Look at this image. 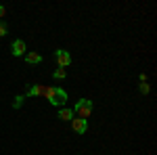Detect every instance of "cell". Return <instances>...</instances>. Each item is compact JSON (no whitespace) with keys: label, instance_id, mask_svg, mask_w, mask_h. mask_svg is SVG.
Segmentation results:
<instances>
[{"label":"cell","instance_id":"cell-1","mask_svg":"<svg viewBox=\"0 0 157 155\" xmlns=\"http://www.w3.org/2000/svg\"><path fill=\"white\" fill-rule=\"evenodd\" d=\"M44 96L48 99V103L55 105V107H63L67 103V92L61 90L59 86H44Z\"/></svg>","mask_w":157,"mask_h":155},{"label":"cell","instance_id":"cell-2","mask_svg":"<svg viewBox=\"0 0 157 155\" xmlns=\"http://www.w3.org/2000/svg\"><path fill=\"white\" fill-rule=\"evenodd\" d=\"M92 109H94V105H92L90 99H80L75 103V107H73V115L75 118H82V119H88L90 113H92Z\"/></svg>","mask_w":157,"mask_h":155},{"label":"cell","instance_id":"cell-3","mask_svg":"<svg viewBox=\"0 0 157 155\" xmlns=\"http://www.w3.org/2000/svg\"><path fill=\"white\" fill-rule=\"evenodd\" d=\"M55 61H57V65H59L61 69H65V67L71 63V55H69L67 50L59 48V50H55Z\"/></svg>","mask_w":157,"mask_h":155},{"label":"cell","instance_id":"cell-4","mask_svg":"<svg viewBox=\"0 0 157 155\" xmlns=\"http://www.w3.org/2000/svg\"><path fill=\"white\" fill-rule=\"evenodd\" d=\"M71 128H73V132H78V134H84L86 128H88V119L73 118V119H71Z\"/></svg>","mask_w":157,"mask_h":155},{"label":"cell","instance_id":"cell-5","mask_svg":"<svg viewBox=\"0 0 157 155\" xmlns=\"http://www.w3.org/2000/svg\"><path fill=\"white\" fill-rule=\"evenodd\" d=\"M25 99H27V96H44V86H42V84H34V86H29V88H27V92H25Z\"/></svg>","mask_w":157,"mask_h":155},{"label":"cell","instance_id":"cell-6","mask_svg":"<svg viewBox=\"0 0 157 155\" xmlns=\"http://www.w3.org/2000/svg\"><path fill=\"white\" fill-rule=\"evenodd\" d=\"M25 50H27V46H25L23 40H15V42H13V55H15V57H23Z\"/></svg>","mask_w":157,"mask_h":155},{"label":"cell","instance_id":"cell-7","mask_svg":"<svg viewBox=\"0 0 157 155\" xmlns=\"http://www.w3.org/2000/svg\"><path fill=\"white\" fill-rule=\"evenodd\" d=\"M23 57H25V61H27L29 65H40V63H42V57H40L38 52H34V50H29V52H25Z\"/></svg>","mask_w":157,"mask_h":155},{"label":"cell","instance_id":"cell-8","mask_svg":"<svg viewBox=\"0 0 157 155\" xmlns=\"http://www.w3.org/2000/svg\"><path fill=\"white\" fill-rule=\"evenodd\" d=\"M59 118L63 119V122H71L75 115H73V109H67V107H61L59 111Z\"/></svg>","mask_w":157,"mask_h":155},{"label":"cell","instance_id":"cell-9","mask_svg":"<svg viewBox=\"0 0 157 155\" xmlns=\"http://www.w3.org/2000/svg\"><path fill=\"white\" fill-rule=\"evenodd\" d=\"M65 76H67V72H65V69H55V73H52V78H55V80H57V82H59V80H65Z\"/></svg>","mask_w":157,"mask_h":155},{"label":"cell","instance_id":"cell-10","mask_svg":"<svg viewBox=\"0 0 157 155\" xmlns=\"http://www.w3.org/2000/svg\"><path fill=\"white\" fill-rule=\"evenodd\" d=\"M23 101H25V96H23V95L15 96V101H13V107H15V109H19L21 105H23Z\"/></svg>","mask_w":157,"mask_h":155},{"label":"cell","instance_id":"cell-11","mask_svg":"<svg viewBox=\"0 0 157 155\" xmlns=\"http://www.w3.org/2000/svg\"><path fill=\"white\" fill-rule=\"evenodd\" d=\"M6 34H9V25L4 23V19H2V21H0V38L6 36Z\"/></svg>","mask_w":157,"mask_h":155},{"label":"cell","instance_id":"cell-12","mask_svg":"<svg viewBox=\"0 0 157 155\" xmlns=\"http://www.w3.org/2000/svg\"><path fill=\"white\" fill-rule=\"evenodd\" d=\"M138 90H140L143 95H149V90H151V86H149L147 82H140V86H138Z\"/></svg>","mask_w":157,"mask_h":155},{"label":"cell","instance_id":"cell-13","mask_svg":"<svg viewBox=\"0 0 157 155\" xmlns=\"http://www.w3.org/2000/svg\"><path fill=\"white\" fill-rule=\"evenodd\" d=\"M4 15H6V9H4V6L0 4V21H2V17H4Z\"/></svg>","mask_w":157,"mask_h":155}]
</instances>
